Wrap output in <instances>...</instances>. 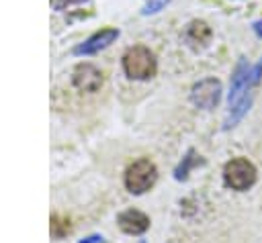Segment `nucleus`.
Returning a JSON list of instances; mask_svg holds the SVG:
<instances>
[{
    "label": "nucleus",
    "mask_w": 262,
    "mask_h": 243,
    "mask_svg": "<svg viewBox=\"0 0 262 243\" xmlns=\"http://www.w3.org/2000/svg\"><path fill=\"white\" fill-rule=\"evenodd\" d=\"M74 2H82V0H57V2H55V8L61 10L63 6H70V4H74Z\"/></svg>",
    "instance_id": "9b49d317"
},
{
    "label": "nucleus",
    "mask_w": 262,
    "mask_h": 243,
    "mask_svg": "<svg viewBox=\"0 0 262 243\" xmlns=\"http://www.w3.org/2000/svg\"><path fill=\"white\" fill-rule=\"evenodd\" d=\"M117 223H119L121 231L127 233V235H141V233H145L149 229V218L143 212L133 210V208L121 212L117 216Z\"/></svg>",
    "instance_id": "0eeeda50"
},
{
    "label": "nucleus",
    "mask_w": 262,
    "mask_h": 243,
    "mask_svg": "<svg viewBox=\"0 0 262 243\" xmlns=\"http://www.w3.org/2000/svg\"><path fill=\"white\" fill-rule=\"evenodd\" d=\"M66 233H70V221L61 218V216H51V235L53 237H63Z\"/></svg>",
    "instance_id": "9d476101"
},
{
    "label": "nucleus",
    "mask_w": 262,
    "mask_h": 243,
    "mask_svg": "<svg viewBox=\"0 0 262 243\" xmlns=\"http://www.w3.org/2000/svg\"><path fill=\"white\" fill-rule=\"evenodd\" d=\"M156 180H158V169L145 157L133 161L125 172V186L133 194H143L156 184Z\"/></svg>",
    "instance_id": "7ed1b4c3"
},
{
    "label": "nucleus",
    "mask_w": 262,
    "mask_h": 243,
    "mask_svg": "<svg viewBox=\"0 0 262 243\" xmlns=\"http://www.w3.org/2000/svg\"><path fill=\"white\" fill-rule=\"evenodd\" d=\"M196 163H203V159H199V157H194V151L190 149L188 153H186V157H182V161H180V165L176 167V172H174V176H176V180H184L186 176H188V169L192 167V165H196Z\"/></svg>",
    "instance_id": "1a4fd4ad"
},
{
    "label": "nucleus",
    "mask_w": 262,
    "mask_h": 243,
    "mask_svg": "<svg viewBox=\"0 0 262 243\" xmlns=\"http://www.w3.org/2000/svg\"><path fill=\"white\" fill-rule=\"evenodd\" d=\"M252 27H254V33H256V35L262 39V20H256Z\"/></svg>",
    "instance_id": "ddd939ff"
},
{
    "label": "nucleus",
    "mask_w": 262,
    "mask_h": 243,
    "mask_svg": "<svg viewBox=\"0 0 262 243\" xmlns=\"http://www.w3.org/2000/svg\"><path fill=\"white\" fill-rule=\"evenodd\" d=\"M123 71L131 80H147L156 74V57L145 45L129 47L123 55Z\"/></svg>",
    "instance_id": "f257e3e1"
},
{
    "label": "nucleus",
    "mask_w": 262,
    "mask_h": 243,
    "mask_svg": "<svg viewBox=\"0 0 262 243\" xmlns=\"http://www.w3.org/2000/svg\"><path fill=\"white\" fill-rule=\"evenodd\" d=\"M72 82L80 92L92 94L102 86V74H100V69H96L90 63H80V65H76V69L72 74Z\"/></svg>",
    "instance_id": "39448f33"
},
{
    "label": "nucleus",
    "mask_w": 262,
    "mask_h": 243,
    "mask_svg": "<svg viewBox=\"0 0 262 243\" xmlns=\"http://www.w3.org/2000/svg\"><path fill=\"white\" fill-rule=\"evenodd\" d=\"M80 243H102V237H100V235H92V237H88V239H82Z\"/></svg>",
    "instance_id": "f8f14e48"
},
{
    "label": "nucleus",
    "mask_w": 262,
    "mask_h": 243,
    "mask_svg": "<svg viewBox=\"0 0 262 243\" xmlns=\"http://www.w3.org/2000/svg\"><path fill=\"white\" fill-rule=\"evenodd\" d=\"M141 243H145V241H141Z\"/></svg>",
    "instance_id": "4468645a"
},
{
    "label": "nucleus",
    "mask_w": 262,
    "mask_h": 243,
    "mask_svg": "<svg viewBox=\"0 0 262 243\" xmlns=\"http://www.w3.org/2000/svg\"><path fill=\"white\" fill-rule=\"evenodd\" d=\"M221 82L215 80V78H205L201 82H196L190 90V100L196 108H205V110H211L219 104L221 100Z\"/></svg>",
    "instance_id": "20e7f679"
},
{
    "label": "nucleus",
    "mask_w": 262,
    "mask_h": 243,
    "mask_svg": "<svg viewBox=\"0 0 262 243\" xmlns=\"http://www.w3.org/2000/svg\"><path fill=\"white\" fill-rule=\"evenodd\" d=\"M223 182L227 188L244 192L256 182V167L246 157H233L223 167Z\"/></svg>",
    "instance_id": "f03ea898"
},
{
    "label": "nucleus",
    "mask_w": 262,
    "mask_h": 243,
    "mask_svg": "<svg viewBox=\"0 0 262 243\" xmlns=\"http://www.w3.org/2000/svg\"><path fill=\"white\" fill-rule=\"evenodd\" d=\"M117 37H119V31H117V29H102V31L94 33L92 37H88L82 45H78V47L74 49V53H76V55H94V53H98L100 49L108 47Z\"/></svg>",
    "instance_id": "423d86ee"
},
{
    "label": "nucleus",
    "mask_w": 262,
    "mask_h": 243,
    "mask_svg": "<svg viewBox=\"0 0 262 243\" xmlns=\"http://www.w3.org/2000/svg\"><path fill=\"white\" fill-rule=\"evenodd\" d=\"M211 27L207 25V22H203V20H192V22H188V27H186V33H184V39L190 43V45H194V47H203V45H207L209 43V39H211Z\"/></svg>",
    "instance_id": "6e6552de"
}]
</instances>
